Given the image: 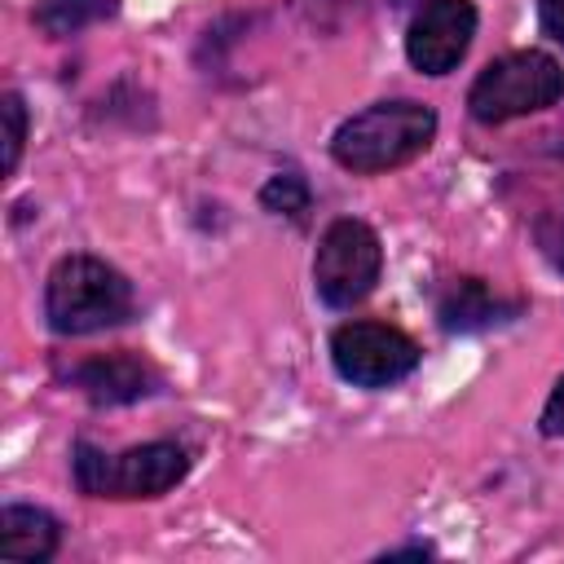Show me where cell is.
<instances>
[{
  "mask_svg": "<svg viewBox=\"0 0 564 564\" xmlns=\"http://www.w3.org/2000/svg\"><path fill=\"white\" fill-rule=\"evenodd\" d=\"M436 137V110L423 101H375L361 115L344 119L330 137V159L357 176L392 172L419 159Z\"/></svg>",
  "mask_w": 564,
  "mask_h": 564,
  "instance_id": "6da1fadb",
  "label": "cell"
},
{
  "mask_svg": "<svg viewBox=\"0 0 564 564\" xmlns=\"http://www.w3.org/2000/svg\"><path fill=\"white\" fill-rule=\"evenodd\" d=\"M44 317L57 335H93L132 317V282L97 256H62L44 282Z\"/></svg>",
  "mask_w": 564,
  "mask_h": 564,
  "instance_id": "7a4b0ae2",
  "label": "cell"
},
{
  "mask_svg": "<svg viewBox=\"0 0 564 564\" xmlns=\"http://www.w3.org/2000/svg\"><path fill=\"white\" fill-rule=\"evenodd\" d=\"M75 485L88 498H159L172 485L185 480L189 458L172 441H150L132 445L123 454H101L88 441H75Z\"/></svg>",
  "mask_w": 564,
  "mask_h": 564,
  "instance_id": "3957f363",
  "label": "cell"
},
{
  "mask_svg": "<svg viewBox=\"0 0 564 564\" xmlns=\"http://www.w3.org/2000/svg\"><path fill=\"white\" fill-rule=\"evenodd\" d=\"M564 97V70L551 53L542 48H520L507 53L498 62H489L471 93H467V110L476 123H507L520 115H538L546 106H555Z\"/></svg>",
  "mask_w": 564,
  "mask_h": 564,
  "instance_id": "277c9868",
  "label": "cell"
},
{
  "mask_svg": "<svg viewBox=\"0 0 564 564\" xmlns=\"http://www.w3.org/2000/svg\"><path fill=\"white\" fill-rule=\"evenodd\" d=\"M379 269H383V247L366 220L339 216L326 225L317 256H313V286H317L322 304H330V308L361 304L379 282Z\"/></svg>",
  "mask_w": 564,
  "mask_h": 564,
  "instance_id": "5b68a950",
  "label": "cell"
},
{
  "mask_svg": "<svg viewBox=\"0 0 564 564\" xmlns=\"http://www.w3.org/2000/svg\"><path fill=\"white\" fill-rule=\"evenodd\" d=\"M330 361L357 388H388L419 366V344L388 322H344L330 335Z\"/></svg>",
  "mask_w": 564,
  "mask_h": 564,
  "instance_id": "8992f818",
  "label": "cell"
},
{
  "mask_svg": "<svg viewBox=\"0 0 564 564\" xmlns=\"http://www.w3.org/2000/svg\"><path fill=\"white\" fill-rule=\"evenodd\" d=\"M476 35V4L471 0H423L405 31V57L423 75H449Z\"/></svg>",
  "mask_w": 564,
  "mask_h": 564,
  "instance_id": "52a82bcc",
  "label": "cell"
},
{
  "mask_svg": "<svg viewBox=\"0 0 564 564\" xmlns=\"http://www.w3.org/2000/svg\"><path fill=\"white\" fill-rule=\"evenodd\" d=\"M93 405H128V401H141L159 388V370L137 357V352H97L79 366H70L66 375Z\"/></svg>",
  "mask_w": 564,
  "mask_h": 564,
  "instance_id": "ba28073f",
  "label": "cell"
},
{
  "mask_svg": "<svg viewBox=\"0 0 564 564\" xmlns=\"http://www.w3.org/2000/svg\"><path fill=\"white\" fill-rule=\"evenodd\" d=\"M57 542H62V524H57L44 507L9 502V507L0 511V555H4V560L44 564V560H53Z\"/></svg>",
  "mask_w": 564,
  "mask_h": 564,
  "instance_id": "9c48e42d",
  "label": "cell"
},
{
  "mask_svg": "<svg viewBox=\"0 0 564 564\" xmlns=\"http://www.w3.org/2000/svg\"><path fill=\"white\" fill-rule=\"evenodd\" d=\"M436 317H441L445 330L467 335V330L494 326V322L502 317V304H498V295H494L480 278H454V282L441 291V300H436Z\"/></svg>",
  "mask_w": 564,
  "mask_h": 564,
  "instance_id": "30bf717a",
  "label": "cell"
},
{
  "mask_svg": "<svg viewBox=\"0 0 564 564\" xmlns=\"http://www.w3.org/2000/svg\"><path fill=\"white\" fill-rule=\"evenodd\" d=\"M119 13V0H35V26L53 40L79 35L93 22H106Z\"/></svg>",
  "mask_w": 564,
  "mask_h": 564,
  "instance_id": "8fae6325",
  "label": "cell"
},
{
  "mask_svg": "<svg viewBox=\"0 0 564 564\" xmlns=\"http://www.w3.org/2000/svg\"><path fill=\"white\" fill-rule=\"evenodd\" d=\"M308 181L300 176V172H278V176H269L264 185H260V207L264 212H273V216H291V220H300L304 212H308Z\"/></svg>",
  "mask_w": 564,
  "mask_h": 564,
  "instance_id": "7c38bea8",
  "label": "cell"
},
{
  "mask_svg": "<svg viewBox=\"0 0 564 564\" xmlns=\"http://www.w3.org/2000/svg\"><path fill=\"white\" fill-rule=\"evenodd\" d=\"M0 115H4V172L18 167L22 159V141H26V106L18 93H4L0 97Z\"/></svg>",
  "mask_w": 564,
  "mask_h": 564,
  "instance_id": "4fadbf2b",
  "label": "cell"
},
{
  "mask_svg": "<svg viewBox=\"0 0 564 564\" xmlns=\"http://www.w3.org/2000/svg\"><path fill=\"white\" fill-rule=\"evenodd\" d=\"M542 436H564V379L555 383V392L546 397V405H542Z\"/></svg>",
  "mask_w": 564,
  "mask_h": 564,
  "instance_id": "5bb4252c",
  "label": "cell"
},
{
  "mask_svg": "<svg viewBox=\"0 0 564 564\" xmlns=\"http://www.w3.org/2000/svg\"><path fill=\"white\" fill-rule=\"evenodd\" d=\"M538 22L555 44H564V0H538Z\"/></svg>",
  "mask_w": 564,
  "mask_h": 564,
  "instance_id": "9a60e30c",
  "label": "cell"
},
{
  "mask_svg": "<svg viewBox=\"0 0 564 564\" xmlns=\"http://www.w3.org/2000/svg\"><path fill=\"white\" fill-rule=\"evenodd\" d=\"M551 256H555V264L564 269V220H560V229H555V238H551Z\"/></svg>",
  "mask_w": 564,
  "mask_h": 564,
  "instance_id": "2e32d148",
  "label": "cell"
}]
</instances>
